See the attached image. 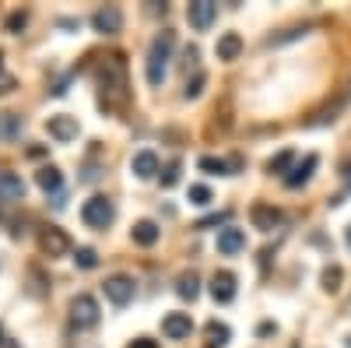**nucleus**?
Masks as SVG:
<instances>
[{
	"label": "nucleus",
	"mask_w": 351,
	"mask_h": 348,
	"mask_svg": "<svg viewBox=\"0 0 351 348\" xmlns=\"http://www.w3.org/2000/svg\"><path fill=\"white\" fill-rule=\"evenodd\" d=\"M99 84H102V106L106 109L123 106V99H127V60H123V53H112L102 60Z\"/></svg>",
	"instance_id": "obj_1"
},
{
	"label": "nucleus",
	"mask_w": 351,
	"mask_h": 348,
	"mask_svg": "<svg viewBox=\"0 0 351 348\" xmlns=\"http://www.w3.org/2000/svg\"><path fill=\"white\" fill-rule=\"evenodd\" d=\"M172 46H176V32H158L148 46V84L158 89L165 81V71H169V56H172Z\"/></svg>",
	"instance_id": "obj_2"
},
{
	"label": "nucleus",
	"mask_w": 351,
	"mask_h": 348,
	"mask_svg": "<svg viewBox=\"0 0 351 348\" xmlns=\"http://www.w3.org/2000/svg\"><path fill=\"white\" fill-rule=\"evenodd\" d=\"M81 218H84V225H92V229H109L112 218H116V208H112V200H109V197L95 194V197H88V200H84Z\"/></svg>",
	"instance_id": "obj_3"
},
{
	"label": "nucleus",
	"mask_w": 351,
	"mask_h": 348,
	"mask_svg": "<svg viewBox=\"0 0 351 348\" xmlns=\"http://www.w3.org/2000/svg\"><path fill=\"white\" fill-rule=\"evenodd\" d=\"M71 324L77 331H88V327L99 324V303H95V296H74V303H71Z\"/></svg>",
	"instance_id": "obj_4"
},
{
	"label": "nucleus",
	"mask_w": 351,
	"mask_h": 348,
	"mask_svg": "<svg viewBox=\"0 0 351 348\" xmlns=\"http://www.w3.org/2000/svg\"><path fill=\"white\" fill-rule=\"evenodd\" d=\"M215 18H218L215 0H193V4L186 8V21H190V28H197V32H208V28L215 25Z\"/></svg>",
	"instance_id": "obj_5"
},
{
	"label": "nucleus",
	"mask_w": 351,
	"mask_h": 348,
	"mask_svg": "<svg viewBox=\"0 0 351 348\" xmlns=\"http://www.w3.org/2000/svg\"><path fill=\"white\" fill-rule=\"evenodd\" d=\"M92 25H95V32H102V36H116L123 28V11L116 4H106V8H99L92 14Z\"/></svg>",
	"instance_id": "obj_6"
},
{
	"label": "nucleus",
	"mask_w": 351,
	"mask_h": 348,
	"mask_svg": "<svg viewBox=\"0 0 351 348\" xmlns=\"http://www.w3.org/2000/svg\"><path fill=\"white\" fill-rule=\"evenodd\" d=\"M39 246H43V253H49V257H64V253L71 250V236H67L64 229L49 225V229L39 232Z\"/></svg>",
	"instance_id": "obj_7"
},
{
	"label": "nucleus",
	"mask_w": 351,
	"mask_h": 348,
	"mask_svg": "<svg viewBox=\"0 0 351 348\" xmlns=\"http://www.w3.org/2000/svg\"><path fill=\"white\" fill-rule=\"evenodd\" d=\"M0 200H4V205H18V200H25V180L18 176L14 169H0Z\"/></svg>",
	"instance_id": "obj_8"
},
{
	"label": "nucleus",
	"mask_w": 351,
	"mask_h": 348,
	"mask_svg": "<svg viewBox=\"0 0 351 348\" xmlns=\"http://www.w3.org/2000/svg\"><path fill=\"white\" fill-rule=\"evenodd\" d=\"M106 299L109 303H116V306H127L130 299H134V281L127 278V275H112V278H106Z\"/></svg>",
	"instance_id": "obj_9"
},
{
	"label": "nucleus",
	"mask_w": 351,
	"mask_h": 348,
	"mask_svg": "<svg viewBox=\"0 0 351 348\" xmlns=\"http://www.w3.org/2000/svg\"><path fill=\"white\" fill-rule=\"evenodd\" d=\"M162 334L172 338V341H183L193 334V321H190V313H169L165 321H162Z\"/></svg>",
	"instance_id": "obj_10"
},
{
	"label": "nucleus",
	"mask_w": 351,
	"mask_h": 348,
	"mask_svg": "<svg viewBox=\"0 0 351 348\" xmlns=\"http://www.w3.org/2000/svg\"><path fill=\"white\" fill-rule=\"evenodd\" d=\"M46 130H49L53 141L67 144V141L77 137V120H74V116H49V120H46Z\"/></svg>",
	"instance_id": "obj_11"
},
{
	"label": "nucleus",
	"mask_w": 351,
	"mask_h": 348,
	"mask_svg": "<svg viewBox=\"0 0 351 348\" xmlns=\"http://www.w3.org/2000/svg\"><path fill=\"white\" fill-rule=\"evenodd\" d=\"M211 296H215V303H232L236 299V275L232 271H215L211 275Z\"/></svg>",
	"instance_id": "obj_12"
},
{
	"label": "nucleus",
	"mask_w": 351,
	"mask_h": 348,
	"mask_svg": "<svg viewBox=\"0 0 351 348\" xmlns=\"http://www.w3.org/2000/svg\"><path fill=\"white\" fill-rule=\"evenodd\" d=\"M250 222H253V229H260V232H271V229L281 225V211H278L274 205H253V208H250Z\"/></svg>",
	"instance_id": "obj_13"
},
{
	"label": "nucleus",
	"mask_w": 351,
	"mask_h": 348,
	"mask_svg": "<svg viewBox=\"0 0 351 348\" xmlns=\"http://www.w3.org/2000/svg\"><path fill=\"white\" fill-rule=\"evenodd\" d=\"M239 250H246V232H243V229H232V225H225V229L218 232V253H225V257H236Z\"/></svg>",
	"instance_id": "obj_14"
},
{
	"label": "nucleus",
	"mask_w": 351,
	"mask_h": 348,
	"mask_svg": "<svg viewBox=\"0 0 351 348\" xmlns=\"http://www.w3.org/2000/svg\"><path fill=\"white\" fill-rule=\"evenodd\" d=\"M130 169H134L137 180H152L155 172H158V155H155L152 148H144V152H137V155L130 159Z\"/></svg>",
	"instance_id": "obj_15"
},
{
	"label": "nucleus",
	"mask_w": 351,
	"mask_h": 348,
	"mask_svg": "<svg viewBox=\"0 0 351 348\" xmlns=\"http://www.w3.org/2000/svg\"><path fill=\"white\" fill-rule=\"evenodd\" d=\"M316 165H319V159H316V155H306V159L285 176V187H288V190H299V187L313 176V169H316Z\"/></svg>",
	"instance_id": "obj_16"
},
{
	"label": "nucleus",
	"mask_w": 351,
	"mask_h": 348,
	"mask_svg": "<svg viewBox=\"0 0 351 348\" xmlns=\"http://www.w3.org/2000/svg\"><path fill=\"white\" fill-rule=\"evenodd\" d=\"M36 183H39L46 194L60 197V194H64V172H60V169H53V165H46V169L36 172Z\"/></svg>",
	"instance_id": "obj_17"
},
{
	"label": "nucleus",
	"mask_w": 351,
	"mask_h": 348,
	"mask_svg": "<svg viewBox=\"0 0 351 348\" xmlns=\"http://www.w3.org/2000/svg\"><path fill=\"white\" fill-rule=\"evenodd\" d=\"M218 53V60H239V53H243V36L239 32H225L215 46Z\"/></svg>",
	"instance_id": "obj_18"
},
{
	"label": "nucleus",
	"mask_w": 351,
	"mask_h": 348,
	"mask_svg": "<svg viewBox=\"0 0 351 348\" xmlns=\"http://www.w3.org/2000/svg\"><path fill=\"white\" fill-rule=\"evenodd\" d=\"M130 236H134V243H137V246H155V243H158V236H162V229H158L152 218H144V222H137V225L130 229Z\"/></svg>",
	"instance_id": "obj_19"
},
{
	"label": "nucleus",
	"mask_w": 351,
	"mask_h": 348,
	"mask_svg": "<svg viewBox=\"0 0 351 348\" xmlns=\"http://www.w3.org/2000/svg\"><path fill=\"white\" fill-rule=\"evenodd\" d=\"M176 292H180V299H197L200 296V278L190 271V275H180V281H176Z\"/></svg>",
	"instance_id": "obj_20"
},
{
	"label": "nucleus",
	"mask_w": 351,
	"mask_h": 348,
	"mask_svg": "<svg viewBox=\"0 0 351 348\" xmlns=\"http://www.w3.org/2000/svg\"><path fill=\"white\" fill-rule=\"evenodd\" d=\"M204 334H208V345H211V348H225L228 338H232V331H228L225 324H218V321H211L208 327H204Z\"/></svg>",
	"instance_id": "obj_21"
},
{
	"label": "nucleus",
	"mask_w": 351,
	"mask_h": 348,
	"mask_svg": "<svg viewBox=\"0 0 351 348\" xmlns=\"http://www.w3.org/2000/svg\"><path fill=\"white\" fill-rule=\"evenodd\" d=\"M18 134H21V116L18 113H4V116H0V137L11 141Z\"/></svg>",
	"instance_id": "obj_22"
},
{
	"label": "nucleus",
	"mask_w": 351,
	"mask_h": 348,
	"mask_svg": "<svg viewBox=\"0 0 351 348\" xmlns=\"http://www.w3.org/2000/svg\"><path fill=\"white\" fill-rule=\"evenodd\" d=\"M291 162H295V152L285 148V152H278V155L267 162V172H285V176H288V172H291Z\"/></svg>",
	"instance_id": "obj_23"
},
{
	"label": "nucleus",
	"mask_w": 351,
	"mask_h": 348,
	"mask_svg": "<svg viewBox=\"0 0 351 348\" xmlns=\"http://www.w3.org/2000/svg\"><path fill=\"white\" fill-rule=\"evenodd\" d=\"M197 165H200L204 172H211V176H225V172H232V165H228L225 159H215V155H204Z\"/></svg>",
	"instance_id": "obj_24"
},
{
	"label": "nucleus",
	"mask_w": 351,
	"mask_h": 348,
	"mask_svg": "<svg viewBox=\"0 0 351 348\" xmlns=\"http://www.w3.org/2000/svg\"><path fill=\"white\" fill-rule=\"evenodd\" d=\"M74 264H77L81 271H92V268H99V253H95L92 246H81V250L74 253Z\"/></svg>",
	"instance_id": "obj_25"
},
{
	"label": "nucleus",
	"mask_w": 351,
	"mask_h": 348,
	"mask_svg": "<svg viewBox=\"0 0 351 348\" xmlns=\"http://www.w3.org/2000/svg\"><path fill=\"white\" fill-rule=\"evenodd\" d=\"M324 288H327V292H337V288H341V268L337 264L324 268Z\"/></svg>",
	"instance_id": "obj_26"
},
{
	"label": "nucleus",
	"mask_w": 351,
	"mask_h": 348,
	"mask_svg": "<svg viewBox=\"0 0 351 348\" xmlns=\"http://www.w3.org/2000/svg\"><path fill=\"white\" fill-rule=\"evenodd\" d=\"M25 25H28V11H11L8 14V32H21Z\"/></svg>",
	"instance_id": "obj_27"
},
{
	"label": "nucleus",
	"mask_w": 351,
	"mask_h": 348,
	"mask_svg": "<svg viewBox=\"0 0 351 348\" xmlns=\"http://www.w3.org/2000/svg\"><path fill=\"white\" fill-rule=\"evenodd\" d=\"M176 183H180V162H169L162 172V187H176Z\"/></svg>",
	"instance_id": "obj_28"
},
{
	"label": "nucleus",
	"mask_w": 351,
	"mask_h": 348,
	"mask_svg": "<svg viewBox=\"0 0 351 348\" xmlns=\"http://www.w3.org/2000/svg\"><path fill=\"white\" fill-rule=\"evenodd\" d=\"M190 205H211V190L208 187H190Z\"/></svg>",
	"instance_id": "obj_29"
},
{
	"label": "nucleus",
	"mask_w": 351,
	"mask_h": 348,
	"mask_svg": "<svg viewBox=\"0 0 351 348\" xmlns=\"http://www.w3.org/2000/svg\"><path fill=\"white\" fill-rule=\"evenodd\" d=\"M200 89H204V74H197L193 81H186V89H183V95H186V99H197V95H200Z\"/></svg>",
	"instance_id": "obj_30"
},
{
	"label": "nucleus",
	"mask_w": 351,
	"mask_h": 348,
	"mask_svg": "<svg viewBox=\"0 0 351 348\" xmlns=\"http://www.w3.org/2000/svg\"><path fill=\"white\" fill-rule=\"evenodd\" d=\"M225 222H228V211H221V215H211V218L197 222V229H211V225H225Z\"/></svg>",
	"instance_id": "obj_31"
},
{
	"label": "nucleus",
	"mask_w": 351,
	"mask_h": 348,
	"mask_svg": "<svg viewBox=\"0 0 351 348\" xmlns=\"http://www.w3.org/2000/svg\"><path fill=\"white\" fill-rule=\"evenodd\" d=\"M0 92H14V78H11V74L0 78Z\"/></svg>",
	"instance_id": "obj_32"
},
{
	"label": "nucleus",
	"mask_w": 351,
	"mask_h": 348,
	"mask_svg": "<svg viewBox=\"0 0 351 348\" xmlns=\"http://www.w3.org/2000/svg\"><path fill=\"white\" fill-rule=\"evenodd\" d=\"M130 348H158L152 338H137V341H130Z\"/></svg>",
	"instance_id": "obj_33"
},
{
	"label": "nucleus",
	"mask_w": 351,
	"mask_h": 348,
	"mask_svg": "<svg viewBox=\"0 0 351 348\" xmlns=\"http://www.w3.org/2000/svg\"><path fill=\"white\" fill-rule=\"evenodd\" d=\"M0 348H21V345H18V341H11L8 334H0Z\"/></svg>",
	"instance_id": "obj_34"
},
{
	"label": "nucleus",
	"mask_w": 351,
	"mask_h": 348,
	"mask_svg": "<svg viewBox=\"0 0 351 348\" xmlns=\"http://www.w3.org/2000/svg\"><path fill=\"white\" fill-rule=\"evenodd\" d=\"M344 180L351 183V165H344Z\"/></svg>",
	"instance_id": "obj_35"
},
{
	"label": "nucleus",
	"mask_w": 351,
	"mask_h": 348,
	"mask_svg": "<svg viewBox=\"0 0 351 348\" xmlns=\"http://www.w3.org/2000/svg\"><path fill=\"white\" fill-rule=\"evenodd\" d=\"M348 246H351V229H348Z\"/></svg>",
	"instance_id": "obj_36"
},
{
	"label": "nucleus",
	"mask_w": 351,
	"mask_h": 348,
	"mask_svg": "<svg viewBox=\"0 0 351 348\" xmlns=\"http://www.w3.org/2000/svg\"><path fill=\"white\" fill-rule=\"evenodd\" d=\"M348 345H351V338H348Z\"/></svg>",
	"instance_id": "obj_37"
}]
</instances>
